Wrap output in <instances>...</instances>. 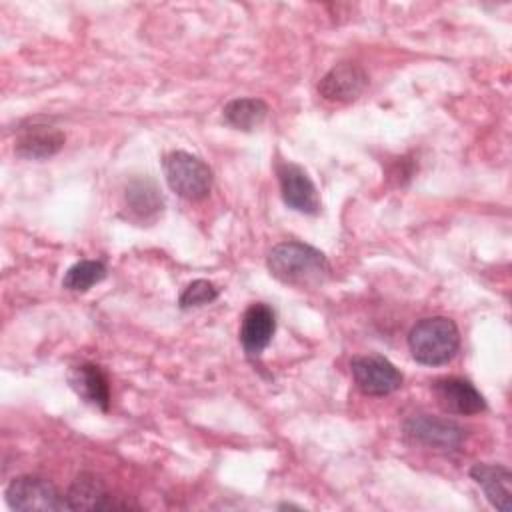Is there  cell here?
<instances>
[{
  "mask_svg": "<svg viewBox=\"0 0 512 512\" xmlns=\"http://www.w3.org/2000/svg\"><path fill=\"white\" fill-rule=\"evenodd\" d=\"M470 478L496 510L508 512L512 508V472L504 464L478 462L470 468Z\"/></svg>",
  "mask_w": 512,
  "mask_h": 512,
  "instance_id": "4fadbf2b",
  "label": "cell"
},
{
  "mask_svg": "<svg viewBox=\"0 0 512 512\" xmlns=\"http://www.w3.org/2000/svg\"><path fill=\"white\" fill-rule=\"evenodd\" d=\"M368 86V74L356 62H340L332 66L318 82V92L328 102H354Z\"/></svg>",
  "mask_w": 512,
  "mask_h": 512,
  "instance_id": "ba28073f",
  "label": "cell"
},
{
  "mask_svg": "<svg viewBox=\"0 0 512 512\" xmlns=\"http://www.w3.org/2000/svg\"><path fill=\"white\" fill-rule=\"evenodd\" d=\"M128 210L140 220H152L162 212L164 200L150 178H134L124 192Z\"/></svg>",
  "mask_w": 512,
  "mask_h": 512,
  "instance_id": "9a60e30c",
  "label": "cell"
},
{
  "mask_svg": "<svg viewBox=\"0 0 512 512\" xmlns=\"http://www.w3.org/2000/svg\"><path fill=\"white\" fill-rule=\"evenodd\" d=\"M68 510H112V508H128V504L116 502L104 480L92 472H82L70 484L66 492Z\"/></svg>",
  "mask_w": 512,
  "mask_h": 512,
  "instance_id": "8fae6325",
  "label": "cell"
},
{
  "mask_svg": "<svg viewBox=\"0 0 512 512\" xmlns=\"http://www.w3.org/2000/svg\"><path fill=\"white\" fill-rule=\"evenodd\" d=\"M164 174L172 192L184 200H202L210 194L214 174L210 166L190 152H170L164 158Z\"/></svg>",
  "mask_w": 512,
  "mask_h": 512,
  "instance_id": "3957f363",
  "label": "cell"
},
{
  "mask_svg": "<svg viewBox=\"0 0 512 512\" xmlns=\"http://www.w3.org/2000/svg\"><path fill=\"white\" fill-rule=\"evenodd\" d=\"M408 348L416 362L440 366L450 362L460 348L458 326L446 316L418 320L408 334Z\"/></svg>",
  "mask_w": 512,
  "mask_h": 512,
  "instance_id": "7a4b0ae2",
  "label": "cell"
},
{
  "mask_svg": "<svg viewBox=\"0 0 512 512\" xmlns=\"http://www.w3.org/2000/svg\"><path fill=\"white\" fill-rule=\"evenodd\" d=\"M66 142V136L60 128L50 124H30L24 126L14 142V150L18 156L28 160H44L54 156Z\"/></svg>",
  "mask_w": 512,
  "mask_h": 512,
  "instance_id": "7c38bea8",
  "label": "cell"
},
{
  "mask_svg": "<svg viewBox=\"0 0 512 512\" xmlns=\"http://www.w3.org/2000/svg\"><path fill=\"white\" fill-rule=\"evenodd\" d=\"M432 394L442 410L450 414H478L486 410V400L478 388L460 376H444L432 382Z\"/></svg>",
  "mask_w": 512,
  "mask_h": 512,
  "instance_id": "52a82bcc",
  "label": "cell"
},
{
  "mask_svg": "<svg viewBox=\"0 0 512 512\" xmlns=\"http://www.w3.org/2000/svg\"><path fill=\"white\" fill-rule=\"evenodd\" d=\"M278 180L286 206L300 214H318V190L302 166L292 162L278 164Z\"/></svg>",
  "mask_w": 512,
  "mask_h": 512,
  "instance_id": "9c48e42d",
  "label": "cell"
},
{
  "mask_svg": "<svg viewBox=\"0 0 512 512\" xmlns=\"http://www.w3.org/2000/svg\"><path fill=\"white\" fill-rule=\"evenodd\" d=\"M4 496L12 510H68L66 494H60L58 488L42 476L26 474L14 478L6 486Z\"/></svg>",
  "mask_w": 512,
  "mask_h": 512,
  "instance_id": "277c9868",
  "label": "cell"
},
{
  "mask_svg": "<svg viewBox=\"0 0 512 512\" xmlns=\"http://www.w3.org/2000/svg\"><path fill=\"white\" fill-rule=\"evenodd\" d=\"M216 298H218V288L212 282L194 280L182 290V294L178 298V304H180V308H196V306L210 304Z\"/></svg>",
  "mask_w": 512,
  "mask_h": 512,
  "instance_id": "ac0fdd59",
  "label": "cell"
},
{
  "mask_svg": "<svg viewBox=\"0 0 512 512\" xmlns=\"http://www.w3.org/2000/svg\"><path fill=\"white\" fill-rule=\"evenodd\" d=\"M68 384L70 388L88 404L108 410L110 404V386L108 378L96 364H78L68 372Z\"/></svg>",
  "mask_w": 512,
  "mask_h": 512,
  "instance_id": "5bb4252c",
  "label": "cell"
},
{
  "mask_svg": "<svg viewBox=\"0 0 512 512\" xmlns=\"http://www.w3.org/2000/svg\"><path fill=\"white\" fill-rule=\"evenodd\" d=\"M224 122L236 130L252 132L268 116V104L262 98H234L222 110Z\"/></svg>",
  "mask_w": 512,
  "mask_h": 512,
  "instance_id": "2e32d148",
  "label": "cell"
},
{
  "mask_svg": "<svg viewBox=\"0 0 512 512\" xmlns=\"http://www.w3.org/2000/svg\"><path fill=\"white\" fill-rule=\"evenodd\" d=\"M402 428L410 440L436 450H456L466 438V430L458 422L430 414H412Z\"/></svg>",
  "mask_w": 512,
  "mask_h": 512,
  "instance_id": "8992f818",
  "label": "cell"
},
{
  "mask_svg": "<svg viewBox=\"0 0 512 512\" xmlns=\"http://www.w3.org/2000/svg\"><path fill=\"white\" fill-rule=\"evenodd\" d=\"M106 278V266L100 260H80L68 268L62 286L72 292H86Z\"/></svg>",
  "mask_w": 512,
  "mask_h": 512,
  "instance_id": "e0dca14e",
  "label": "cell"
},
{
  "mask_svg": "<svg viewBox=\"0 0 512 512\" xmlns=\"http://www.w3.org/2000/svg\"><path fill=\"white\" fill-rule=\"evenodd\" d=\"M350 372L356 386L368 396H386L402 386L400 370L380 354L354 356L350 360Z\"/></svg>",
  "mask_w": 512,
  "mask_h": 512,
  "instance_id": "5b68a950",
  "label": "cell"
},
{
  "mask_svg": "<svg viewBox=\"0 0 512 512\" xmlns=\"http://www.w3.org/2000/svg\"><path fill=\"white\" fill-rule=\"evenodd\" d=\"M270 274L292 286H318L322 284L332 268L324 252L304 242H280L268 252Z\"/></svg>",
  "mask_w": 512,
  "mask_h": 512,
  "instance_id": "6da1fadb",
  "label": "cell"
},
{
  "mask_svg": "<svg viewBox=\"0 0 512 512\" xmlns=\"http://www.w3.org/2000/svg\"><path fill=\"white\" fill-rule=\"evenodd\" d=\"M276 330V314L264 302L250 304L240 322V344L250 358H258Z\"/></svg>",
  "mask_w": 512,
  "mask_h": 512,
  "instance_id": "30bf717a",
  "label": "cell"
}]
</instances>
